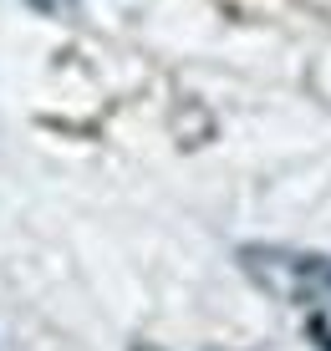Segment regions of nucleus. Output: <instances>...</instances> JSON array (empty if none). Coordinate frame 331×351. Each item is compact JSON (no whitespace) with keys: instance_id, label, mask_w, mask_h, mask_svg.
<instances>
[{"instance_id":"f257e3e1","label":"nucleus","mask_w":331,"mask_h":351,"mask_svg":"<svg viewBox=\"0 0 331 351\" xmlns=\"http://www.w3.org/2000/svg\"><path fill=\"white\" fill-rule=\"evenodd\" d=\"M240 265L265 295L286 300V306H316L331 300V255L311 250H280V245H244Z\"/></svg>"},{"instance_id":"f03ea898","label":"nucleus","mask_w":331,"mask_h":351,"mask_svg":"<svg viewBox=\"0 0 331 351\" xmlns=\"http://www.w3.org/2000/svg\"><path fill=\"white\" fill-rule=\"evenodd\" d=\"M301 5H311V10H321V16H331V0H301Z\"/></svg>"}]
</instances>
